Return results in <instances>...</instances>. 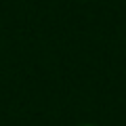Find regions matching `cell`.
Wrapping results in <instances>:
<instances>
[{
    "mask_svg": "<svg viewBox=\"0 0 126 126\" xmlns=\"http://www.w3.org/2000/svg\"><path fill=\"white\" fill-rule=\"evenodd\" d=\"M82 126H90V124H82Z\"/></svg>",
    "mask_w": 126,
    "mask_h": 126,
    "instance_id": "obj_1",
    "label": "cell"
}]
</instances>
